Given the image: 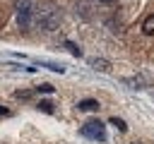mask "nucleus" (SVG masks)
<instances>
[{
    "mask_svg": "<svg viewBox=\"0 0 154 144\" xmlns=\"http://www.w3.org/2000/svg\"><path fill=\"white\" fill-rule=\"evenodd\" d=\"M101 2H113V0H101Z\"/></svg>",
    "mask_w": 154,
    "mask_h": 144,
    "instance_id": "nucleus-14",
    "label": "nucleus"
},
{
    "mask_svg": "<svg viewBox=\"0 0 154 144\" xmlns=\"http://www.w3.org/2000/svg\"><path fill=\"white\" fill-rule=\"evenodd\" d=\"M14 10H17V22L22 29L29 26V17H31V2L29 0H17L14 2Z\"/></svg>",
    "mask_w": 154,
    "mask_h": 144,
    "instance_id": "nucleus-3",
    "label": "nucleus"
},
{
    "mask_svg": "<svg viewBox=\"0 0 154 144\" xmlns=\"http://www.w3.org/2000/svg\"><path fill=\"white\" fill-rule=\"evenodd\" d=\"M77 108H79V110H89V113H91V110H99V108H101V103H99L96 98H84V101H79V103H77Z\"/></svg>",
    "mask_w": 154,
    "mask_h": 144,
    "instance_id": "nucleus-4",
    "label": "nucleus"
},
{
    "mask_svg": "<svg viewBox=\"0 0 154 144\" xmlns=\"http://www.w3.org/2000/svg\"><path fill=\"white\" fill-rule=\"evenodd\" d=\"M38 24L46 29V31H53L55 26H58V22H60V12L58 10H53V7H46V10H41L38 12Z\"/></svg>",
    "mask_w": 154,
    "mask_h": 144,
    "instance_id": "nucleus-2",
    "label": "nucleus"
},
{
    "mask_svg": "<svg viewBox=\"0 0 154 144\" xmlns=\"http://www.w3.org/2000/svg\"><path fill=\"white\" fill-rule=\"evenodd\" d=\"M108 122H111V125H116V130H118V132H128V125H125V120H123V118H116V115H113Z\"/></svg>",
    "mask_w": 154,
    "mask_h": 144,
    "instance_id": "nucleus-6",
    "label": "nucleus"
},
{
    "mask_svg": "<svg viewBox=\"0 0 154 144\" xmlns=\"http://www.w3.org/2000/svg\"><path fill=\"white\" fill-rule=\"evenodd\" d=\"M7 115H10V110H7V108H2V106H0V118H7Z\"/></svg>",
    "mask_w": 154,
    "mask_h": 144,
    "instance_id": "nucleus-12",
    "label": "nucleus"
},
{
    "mask_svg": "<svg viewBox=\"0 0 154 144\" xmlns=\"http://www.w3.org/2000/svg\"><path fill=\"white\" fill-rule=\"evenodd\" d=\"M142 31L147 36H154V14H147L144 22H142Z\"/></svg>",
    "mask_w": 154,
    "mask_h": 144,
    "instance_id": "nucleus-5",
    "label": "nucleus"
},
{
    "mask_svg": "<svg viewBox=\"0 0 154 144\" xmlns=\"http://www.w3.org/2000/svg\"><path fill=\"white\" fill-rule=\"evenodd\" d=\"M82 134L94 142H106V125L101 120H89L82 125Z\"/></svg>",
    "mask_w": 154,
    "mask_h": 144,
    "instance_id": "nucleus-1",
    "label": "nucleus"
},
{
    "mask_svg": "<svg viewBox=\"0 0 154 144\" xmlns=\"http://www.w3.org/2000/svg\"><path fill=\"white\" fill-rule=\"evenodd\" d=\"M38 110H43V113H53V103H51V101H38Z\"/></svg>",
    "mask_w": 154,
    "mask_h": 144,
    "instance_id": "nucleus-8",
    "label": "nucleus"
},
{
    "mask_svg": "<svg viewBox=\"0 0 154 144\" xmlns=\"http://www.w3.org/2000/svg\"><path fill=\"white\" fill-rule=\"evenodd\" d=\"M65 46H67V48H70V53H72V55H79V53H82V50H79V48H77V46H75V43H70V41H67V43H65Z\"/></svg>",
    "mask_w": 154,
    "mask_h": 144,
    "instance_id": "nucleus-10",
    "label": "nucleus"
},
{
    "mask_svg": "<svg viewBox=\"0 0 154 144\" xmlns=\"http://www.w3.org/2000/svg\"><path fill=\"white\" fill-rule=\"evenodd\" d=\"M132 144H147V142H132Z\"/></svg>",
    "mask_w": 154,
    "mask_h": 144,
    "instance_id": "nucleus-13",
    "label": "nucleus"
},
{
    "mask_svg": "<svg viewBox=\"0 0 154 144\" xmlns=\"http://www.w3.org/2000/svg\"><path fill=\"white\" fill-rule=\"evenodd\" d=\"M14 96H17V98H29V96H31V91H17Z\"/></svg>",
    "mask_w": 154,
    "mask_h": 144,
    "instance_id": "nucleus-11",
    "label": "nucleus"
},
{
    "mask_svg": "<svg viewBox=\"0 0 154 144\" xmlns=\"http://www.w3.org/2000/svg\"><path fill=\"white\" fill-rule=\"evenodd\" d=\"M36 91H38V94H53L55 89H53L51 84H41V86H36Z\"/></svg>",
    "mask_w": 154,
    "mask_h": 144,
    "instance_id": "nucleus-9",
    "label": "nucleus"
},
{
    "mask_svg": "<svg viewBox=\"0 0 154 144\" xmlns=\"http://www.w3.org/2000/svg\"><path fill=\"white\" fill-rule=\"evenodd\" d=\"M91 65H94L96 70H101V72H106V70H108V60H96V58H94V60H91Z\"/></svg>",
    "mask_w": 154,
    "mask_h": 144,
    "instance_id": "nucleus-7",
    "label": "nucleus"
}]
</instances>
